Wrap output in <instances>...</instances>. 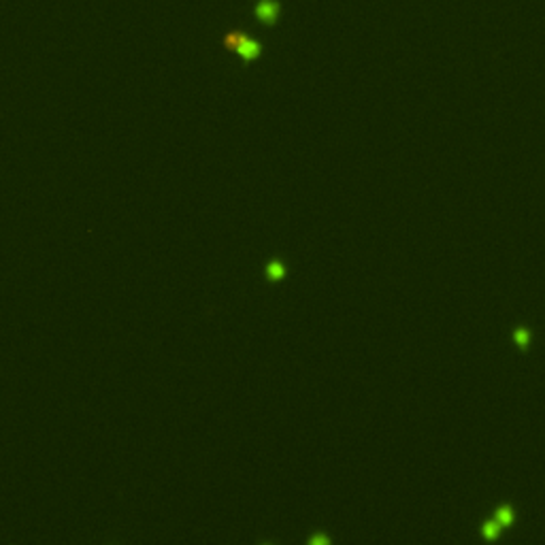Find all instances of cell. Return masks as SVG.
<instances>
[{"label":"cell","mask_w":545,"mask_h":545,"mask_svg":"<svg viewBox=\"0 0 545 545\" xmlns=\"http://www.w3.org/2000/svg\"><path fill=\"white\" fill-rule=\"evenodd\" d=\"M285 264L275 258V260H269L267 262V267H264V277H267V281L271 283H277V281H283L285 279Z\"/></svg>","instance_id":"cell-3"},{"label":"cell","mask_w":545,"mask_h":545,"mask_svg":"<svg viewBox=\"0 0 545 545\" xmlns=\"http://www.w3.org/2000/svg\"><path fill=\"white\" fill-rule=\"evenodd\" d=\"M281 0H256L252 4V15L264 28H275L281 17Z\"/></svg>","instance_id":"cell-2"},{"label":"cell","mask_w":545,"mask_h":545,"mask_svg":"<svg viewBox=\"0 0 545 545\" xmlns=\"http://www.w3.org/2000/svg\"><path fill=\"white\" fill-rule=\"evenodd\" d=\"M222 47L226 51L237 53L245 64H254L256 60L262 58L264 47L258 38L250 36L243 28H230L222 34Z\"/></svg>","instance_id":"cell-1"}]
</instances>
